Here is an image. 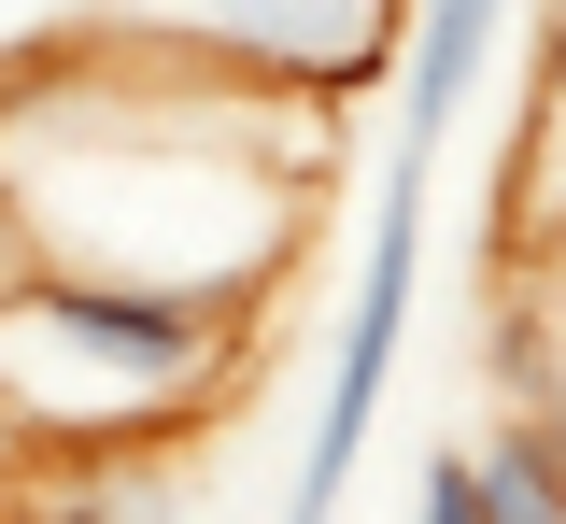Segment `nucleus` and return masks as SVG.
<instances>
[{"label":"nucleus","mask_w":566,"mask_h":524,"mask_svg":"<svg viewBox=\"0 0 566 524\" xmlns=\"http://www.w3.org/2000/svg\"><path fill=\"white\" fill-rule=\"evenodd\" d=\"M495 29H510V0H411V57H397V156L411 170L453 143L468 85L495 72Z\"/></svg>","instance_id":"20e7f679"},{"label":"nucleus","mask_w":566,"mask_h":524,"mask_svg":"<svg viewBox=\"0 0 566 524\" xmlns=\"http://www.w3.org/2000/svg\"><path fill=\"white\" fill-rule=\"evenodd\" d=\"M468 496H482V524H566V440H553V411H524L510 440L468 453Z\"/></svg>","instance_id":"39448f33"},{"label":"nucleus","mask_w":566,"mask_h":524,"mask_svg":"<svg viewBox=\"0 0 566 524\" xmlns=\"http://www.w3.org/2000/svg\"><path fill=\"white\" fill-rule=\"evenodd\" d=\"M0 340H57L71 369H99L128 411H156V397H185V382L227 355V298L114 284V270H14V284H0Z\"/></svg>","instance_id":"f257e3e1"},{"label":"nucleus","mask_w":566,"mask_h":524,"mask_svg":"<svg viewBox=\"0 0 566 524\" xmlns=\"http://www.w3.org/2000/svg\"><path fill=\"white\" fill-rule=\"evenodd\" d=\"M397 14L411 0H156L170 43H199V57H227L255 85H297V99H340L397 43Z\"/></svg>","instance_id":"7ed1b4c3"},{"label":"nucleus","mask_w":566,"mask_h":524,"mask_svg":"<svg viewBox=\"0 0 566 524\" xmlns=\"http://www.w3.org/2000/svg\"><path fill=\"white\" fill-rule=\"evenodd\" d=\"M424 227V170L397 156V185H382V227H368V270H354V312H340V355H326V397H312V453H297V511L283 524H340L354 496V453H368V411H382V382H397V326H411V241Z\"/></svg>","instance_id":"f03ea898"},{"label":"nucleus","mask_w":566,"mask_h":524,"mask_svg":"<svg viewBox=\"0 0 566 524\" xmlns=\"http://www.w3.org/2000/svg\"><path fill=\"white\" fill-rule=\"evenodd\" d=\"M411 524H482V496H468V453H424V468H411Z\"/></svg>","instance_id":"423d86ee"}]
</instances>
